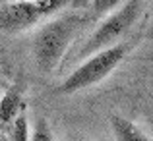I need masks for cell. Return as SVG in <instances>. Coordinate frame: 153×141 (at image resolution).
<instances>
[{"label":"cell","instance_id":"5b68a950","mask_svg":"<svg viewBox=\"0 0 153 141\" xmlns=\"http://www.w3.org/2000/svg\"><path fill=\"white\" fill-rule=\"evenodd\" d=\"M108 124L116 141H151L146 131H142L134 122H130L122 114H112L108 118Z\"/></svg>","mask_w":153,"mask_h":141},{"label":"cell","instance_id":"30bf717a","mask_svg":"<svg viewBox=\"0 0 153 141\" xmlns=\"http://www.w3.org/2000/svg\"><path fill=\"white\" fill-rule=\"evenodd\" d=\"M10 2H14V0H10Z\"/></svg>","mask_w":153,"mask_h":141},{"label":"cell","instance_id":"52a82bcc","mask_svg":"<svg viewBox=\"0 0 153 141\" xmlns=\"http://www.w3.org/2000/svg\"><path fill=\"white\" fill-rule=\"evenodd\" d=\"M10 135H12V141H29L31 130H29V122H27L25 114L16 116V120L10 126Z\"/></svg>","mask_w":153,"mask_h":141},{"label":"cell","instance_id":"3957f363","mask_svg":"<svg viewBox=\"0 0 153 141\" xmlns=\"http://www.w3.org/2000/svg\"><path fill=\"white\" fill-rule=\"evenodd\" d=\"M143 12V2L142 0H128L116 12H111L107 18L99 23V27L89 35L85 47L79 50V56L82 58H87L89 54L97 50H103V48L114 45L120 37L128 33L132 29L138 18Z\"/></svg>","mask_w":153,"mask_h":141},{"label":"cell","instance_id":"8992f818","mask_svg":"<svg viewBox=\"0 0 153 141\" xmlns=\"http://www.w3.org/2000/svg\"><path fill=\"white\" fill-rule=\"evenodd\" d=\"M18 114H22V93L10 89L0 99V128H10Z\"/></svg>","mask_w":153,"mask_h":141},{"label":"cell","instance_id":"ba28073f","mask_svg":"<svg viewBox=\"0 0 153 141\" xmlns=\"http://www.w3.org/2000/svg\"><path fill=\"white\" fill-rule=\"evenodd\" d=\"M29 141H54V135H52V130L49 126L45 118H39L37 124H35L33 131H31Z\"/></svg>","mask_w":153,"mask_h":141},{"label":"cell","instance_id":"6da1fadb","mask_svg":"<svg viewBox=\"0 0 153 141\" xmlns=\"http://www.w3.org/2000/svg\"><path fill=\"white\" fill-rule=\"evenodd\" d=\"M78 29H79V18H76V16L56 18L39 29L33 41V56L39 70L49 74L58 66L68 45L78 33Z\"/></svg>","mask_w":153,"mask_h":141},{"label":"cell","instance_id":"277c9868","mask_svg":"<svg viewBox=\"0 0 153 141\" xmlns=\"http://www.w3.org/2000/svg\"><path fill=\"white\" fill-rule=\"evenodd\" d=\"M74 0H14L0 8V29L23 31L62 12Z\"/></svg>","mask_w":153,"mask_h":141},{"label":"cell","instance_id":"9c48e42d","mask_svg":"<svg viewBox=\"0 0 153 141\" xmlns=\"http://www.w3.org/2000/svg\"><path fill=\"white\" fill-rule=\"evenodd\" d=\"M122 0H93L91 2V8H93L95 14H111L114 8L120 6Z\"/></svg>","mask_w":153,"mask_h":141},{"label":"cell","instance_id":"7a4b0ae2","mask_svg":"<svg viewBox=\"0 0 153 141\" xmlns=\"http://www.w3.org/2000/svg\"><path fill=\"white\" fill-rule=\"evenodd\" d=\"M128 48H130L128 43H114V45L103 48V50H97L93 54H89L60 83L58 93L72 95V93H78V91L87 89V87L103 81L107 75H111L118 68V64L126 56Z\"/></svg>","mask_w":153,"mask_h":141}]
</instances>
